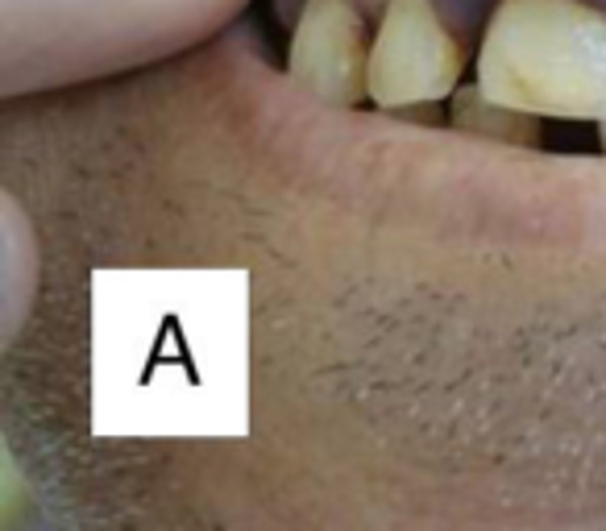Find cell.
Returning <instances> with one entry per match:
<instances>
[{"label":"cell","instance_id":"cell-1","mask_svg":"<svg viewBox=\"0 0 606 531\" xmlns=\"http://www.w3.org/2000/svg\"><path fill=\"white\" fill-rule=\"evenodd\" d=\"M320 104L606 162V0H270Z\"/></svg>","mask_w":606,"mask_h":531},{"label":"cell","instance_id":"cell-2","mask_svg":"<svg viewBox=\"0 0 606 531\" xmlns=\"http://www.w3.org/2000/svg\"><path fill=\"white\" fill-rule=\"evenodd\" d=\"M254 0H5V100L104 88L179 63Z\"/></svg>","mask_w":606,"mask_h":531}]
</instances>
